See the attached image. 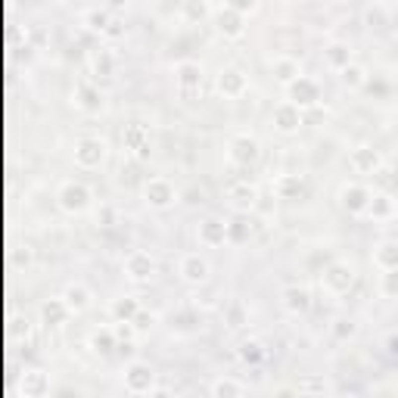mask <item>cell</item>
<instances>
[{
    "label": "cell",
    "mask_w": 398,
    "mask_h": 398,
    "mask_svg": "<svg viewBox=\"0 0 398 398\" xmlns=\"http://www.w3.org/2000/svg\"><path fill=\"white\" fill-rule=\"evenodd\" d=\"M149 199H153L156 205H168V199H171V190L165 184H153L149 187Z\"/></svg>",
    "instance_id": "obj_3"
},
{
    "label": "cell",
    "mask_w": 398,
    "mask_h": 398,
    "mask_svg": "<svg viewBox=\"0 0 398 398\" xmlns=\"http://www.w3.org/2000/svg\"><path fill=\"white\" fill-rule=\"evenodd\" d=\"M289 305H292V308H296V305L305 308V292H289Z\"/></svg>",
    "instance_id": "obj_9"
},
{
    "label": "cell",
    "mask_w": 398,
    "mask_h": 398,
    "mask_svg": "<svg viewBox=\"0 0 398 398\" xmlns=\"http://www.w3.org/2000/svg\"><path fill=\"white\" fill-rule=\"evenodd\" d=\"M128 380H131V389H146V386H149V380H153V377H149V370H146V367H134V370H131V377H128Z\"/></svg>",
    "instance_id": "obj_2"
},
{
    "label": "cell",
    "mask_w": 398,
    "mask_h": 398,
    "mask_svg": "<svg viewBox=\"0 0 398 398\" xmlns=\"http://www.w3.org/2000/svg\"><path fill=\"white\" fill-rule=\"evenodd\" d=\"M184 277L187 280H202L205 277V265L199 262V259H187L184 262Z\"/></svg>",
    "instance_id": "obj_1"
},
{
    "label": "cell",
    "mask_w": 398,
    "mask_h": 398,
    "mask_svg": "<svg viewBox=\"0 0 398 398\" xmlns=\"http://www.w3.org/2000/svg\"><path fill=\"white\" fill-rule=\"evenodd\" d=\"M395 289H398V277H392V280H389V292H395Z\"/></svg>",
    "instance_id": "obj_13"
},
{
    "label": "cell",
    "mask_w": 398,
    "mask_h": 398,
    "mask_svg": "<svg viewBox=\"0 0 398 398\" xmlns=\"http://www.w3.org/2000/svg\"><path fill=\"white\" fill-rule=\"evenodd\" d=\"M383 262H389V265H395V262H398V252L392 249V246H389V249L383 252Z\"/></svg>",
    "instance_id": "obj_12"
},
{
    "label": "cell",
    "mask_w": 398,
    "mask_h": 398,
    "mask_svg": "<svg viewBox=\"0 0 398 398\" xmlns=\"http://www.w3.org/2000/svg\"><path fill=\"white\" fill-rule=\"evenodd\" d=\"M358 165H361V168L377 165V156H370V153H358Z\"/></svg>",
    "instance_id": "obj_10"
},
{
    "label": "cell",
    "mask_w": 398,
    "mask_h": 398,
    "mask_svg": "<svg viewBox=\"0 0 398 398\" xmlns=\"http://www.w3.org/2000/svg\"><path fill=\"white\" fill-rule=\"evenodd\" d=\"M205 237L212 240V243H215V240H221V227L215 224V221H208V227H205Z\"/></svg>",
    "instance_id": "obj_8"
},
{
    "label": "cell",
    "mask_w": 398,
    "mask_h": 398,
    "mask_svg": "<svg viewBox=\"0 0 398 398\" xmlns=\"http://www.w3.org/2000/svg\"><path fill=\"white\" fill-rule=\"evenodd\" d=\"M146 271H153V265L143 262V259H137L134 262V277H146Z\"/></svg>",
    "instance_id": "obj_6"
},
{
    "label": "cell",
    "mask_w": 398,
    "mask_h": 398,
    "mask_svg": "<svg viewBox=\"0 0 398 398\" xmlns=\"http://www.w3.org/2000/svg\"><path fill=\"white\" fill-rule=\"evenodd\" d=\"M296 97H302V100H311V97H314V87H311V84H305V81H302V84L296 87Z\"/></svg>",
    "instance_id": "obj_7"
},
{
    "label": "cell",
    "mask_w": 398,
    "mask_h": 398,
    "mask_svg": "<svg viewBox=\"0 0 398 398\" xmlns=\"http://www.w3.org/2000/svg\"><path fill=\"white\" fill-rule=\"evenodd\" d=\"M215 392H240V386H237V383H218Z\"/></svg>",
    "instance_id": "obj_11"
},
{
    "label": "cell",
    "mask_w": 398,
    "mask_h": 398,
    "mask_svg": "<svg viewBox=\"0 0 398 398\" xmlns=\"http://www.w3.org/2000/svg\"><path fill=\"white\" fill-rule=\"evenodd\" d=\"M280 128H283V131H292V128H296V115H292L289 109L280 112Z\"/></svg>",
    "instance_id": "obj_5"
},
{
    "label": "cell",
    "mask_w": 398,
    "mask_h": 398,
    "mask_svg": "<svg viewBox=\"0 0 398 398\" xmlns=\"http://www.w3.org/2000/svg\"><path fill=\"white\" fill-rule=\"evenodd\" d=\"M221 84H224L230 93H237V90L243 87V81H240V75H237V72H227V78H221Z\"/></svg>",
    "instance_id": "obj_4"
}]
</instances>
